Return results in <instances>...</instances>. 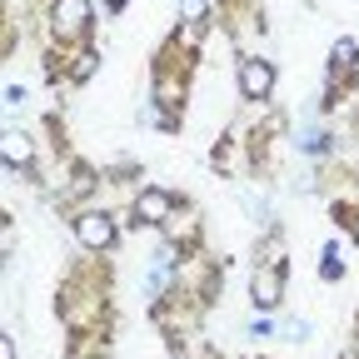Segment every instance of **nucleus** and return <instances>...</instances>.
I'll return each instance as SVG.
<instances>
[{
  "label": "nucleus",
  "mask_w": 359,
  "mask_h": 359,
  "mask_svg": "<svg viewBox=\"0 0 359 359\" xmlns=\"http://www.w3.org/2000/svg\"><path fill=\"white\" fill-rule=\"evenodd\" d=\"M140 215H145V219H165V215H170V195H165V190H145V195H140Z\"/></svg>",
  "instance_id": "39448f33"
},
{
  "label": "nucleus",
  "mask_w": 359,
  "mask_h": 359,
  "mask_svg": "<svg viewBox=\"0 0 359 359\" xmlns=\"http://www.w3.org/2000/svg\"><path fill=\"white\" fill-rule=\"evenodd\" d=\"M90 70H95V55H80V60H75V80H85Z\"/></svg>",
  "instance_id": "1a4fd4ad"
},
{
  "label": "nucleus",
  "mask_w": 359,
  "mask_h": 359,
  "mask_svg": "<svg viewBox=\"0 0 359 359\" xmlns=\"http://www.w3.org/2000/svg\"><path fill=\"white\" fill-rule=\"evenodd\" d=\"M334 65H354V40H339L334 45Z\"/></svg>",
  "instance_id": "6e6552de"
},
{
  "label": "nucleus",
  "mask_w": 359,
  "mask_h": 359,
  "mask_svg": "<svg viewBox=\"0 0 359 359\" xmlns=\"http://www.w3.org/2000/svg\"><path fill=\"white\" fill-rule=\"evenodd\" d=\"M75 235H80V245H90V250H110L115 224H110L100 210H90V215H80V219H75Z\"/></svg>",
  "instance_id": "f257e3e1"
},
{
  "label": "nucleus",
  "mask_w": 359,
  "mask_h": 359,
  "mask_svg": "<svg viewBox=\"0 0 359 359\" xmlns=\"http://www.w3.org/2000/svg\"><path fill=\"white\" fill-rule=\"evenodd\" d=\"M255 304L259 309H275L280 299H285V269L280 264H269V269H255Z\"/></svg>",
  "instance_id": "f03ea898"
},
{
  "label": "nucleus",
  "mask_w": 359,
  "mask_h": 359,
  "mask_svg": "<svg viewBox=\"0 0 359 359\" xmlns=\"http://www.w3.org/2000/svg\"><path fill=\"white\" fill-rule=\"evenodd\" d=\"M299 145H304V150H320L325 140H320V130H314V125H309V130H304V140H299Z\"/></svg>",
  "instance_id": "9d476101"
},
{
  "label": "nucleus",
  "mask_w": 359,
  "mask_h": 359,
  "mask_svg": "<svg viewBox=\"0 0 359 359\" xmlns=\"http://www.w3.org/2000/svg\"><path fill=\"white\" fill-rule=\"evenodd\" d=\"M180 15H185V20H205L210 15V0H180Z\"/></svg>",
  "instance_id": "0eeeda50"
},
{
  "label": "nucleus",
  "mask_w": 359,
  "mask_h": 359,
  "mask_svg": "<svg viewBox=\"0 0 359 359\" xmlns=\"http://www.w3.org/2000/svg\"><path fill=\"white\" fill-rule=\"evenodd\" d=\"M6 160L11 165H25L30 160V140H25L20 130H6Z\"/></svg>",
  "instance_id": "423d86ee"
},
{
  "label": "nucleus",
  "mask_w": 359,
  "mask_h": 359,
  "mask_svg": "<svg viewBox=\"0 0 359 359\" xmlns=\"http://www.w3.org/2000/svg\"><path fill=\"white\" fill-rule=\"evenodd\" d=\"M85 20H90L85 0H55V30H80Z\"/></svg>",
  "instance_id": "20e7f679"
},
{
  "label": "nucleus",
  "mask_w": 359,
  "mask_h": 359,
  "mask_svg": "<svg viewBox=\"0 0 359 359\" xmlns=\"http://www.w3.org/2000/svg\"><path fill=\"white\" fill-rule=\"evenodd\" d=\"M240 90L250 100H264L269 90H275V70H269V60H245L240 65Z\"/></svg>",
  "instance_id": "7ed1b4c3"
},
{
  "label": "nucleus",
  "mask_w": 359,
  "mask_h": 359,
  "mask_svg": "<svg viewBox=\"0 0 359 359\" xmlns=\"http://www.w3.org/2000/svg\"><path fill=\"white\" fill-rule=\"evenodd\" d=\"M290 339H294V344H299V339H309V325H304V320H294V325H290Z\"/></svg>",
  "instance_id": "9b49d317"
},
{
  "label": "nucleus",
  "mask_w": 359,
  "mask_h": 359,
  "mask_svg": "<svg viewBox=\"0 0 359 359\" xmlns=\"http://www.w3.org/2000/svg\"><path fill=\"white\" fill-rule=\"evenodd\" d=\"M115 6H125V0H115Z\"/></svg>",
  "instance_id": "f8f14e48"
}]
</instances>
